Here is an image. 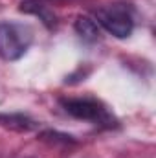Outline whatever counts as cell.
<instances>
[{
	"label": "cell",
	"mask_w": 156,
	"mask_h": 158,
	"mask_svg": "<svg viewBox=\"0 0 156 158\" xmlns=\"http://www.w3.org/2000/svg\"><path fill=\"white\" fill-rule=\"evenodd\" d=\"M33 42V30L22 22L0 24V57L6 61L20 59Z\"/></svg>",
	"instance_id": "1"
},
{
	"label": "cell",
	"mask_w": 156,
	"mask_h": 158,
	"mask_svg": "<svg viewBox=\"0 0 156 158\" xmlns=\"http://www.w3.org/2000/svg\"><path fill=\"white\" fill-rule=\"evenodd\" d=\"M97 22L117 39H125L132 33L134 28V13L132 7L125 2H110L101 6L96 11Z\"/></svg>",
	"instance_id": "2"
},
{
	"label": "cell",
	"mask_w": 156,
	"mask_h": 158,
	"mask_svg": "<svg viewBox=\"0 0 156 158\" xmlns=\"http://www.w3.org/2000/svg\"><path fill=\"white\" fill-rule=\"evenodd\" d=\"M63 109L77 119L90 121L94 125H103V127H112L116 121L114 116L107 110V107L94 99V98H66L61 101Z\"/></svg>",
	"instance_id": "3"
},
{
	"label": "cell",
	"mask_w": 156,
	"mask_h": 158,
	"mask_svg": "<svg viewBox=\"0 0 156 158\" xmlns=\"http://www.w3.org/2000/svg\"><path fill=\"white\" fill-rule=\"evenodd\" d=\"M76 31L84 42H96L101 37L99 26L96 20H92L90 17H79L76 20Z\"/></svg>",
	"instance_id": "4"
},
{
	"label": "cell",
	"mask_w": 156,
	"mask_h": 158,
	"mask_svg": "<svg viewBox=\"0 0 156 158\" xmlns=\"http://www.w3.org/2000/svg\"><path fill=\"white\" fill-rule=\"evenodd\" d=\"M0 123L4 127L15 129V131H31L37 127V123L33 119H30L28 116H22V114H0Z\"/></svg>",
	"instance_id": "5"
}]
</instances>
